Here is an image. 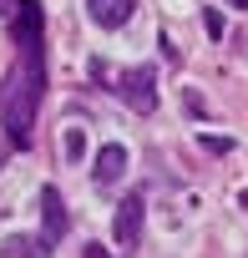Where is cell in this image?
<instances>
[{
    "mask_svg": "<svg viewBox=\"0 0 248 258\" xmlns=\"http://www.w3.org/2000/svg\"><path fill=\"white\" fill-rule=\"evenodd\" d=\"M0 258H51V243L31 238V233H16V238L0 243Z\"/></svg>",
    "mask_w": 248,
    "mask_h": 258,
    "instance_id": "cell-8",
    "label": "cell"
},
{
    "mask_svg": "<svg viewBox=\"0 0 248 258\" xmlns=\"http://www.w3.org/2000/svg\"><path fill=\"white\" fill-rule=\"evenodd\" d=\"M0 167H6V152H0Z\"/></svg>",
    "mask_w": 248,
    "mask_h": 258,
    "instance_id": "cell-12",
    "label": "cell"
},
{
    "mask_svg": "<svg viewBox=\"0 0 248 258\" xmlns=\"http://www.w3.org/2000/svg\"><path fill=\"white\" fill-rule=\"evenodd\" d=\"M46 96V61H16L11 76L0 81V121H6L11 147H31V126H36V106Z\"/></svg>",
    "mask_w": 248,
    "mask_h": 258,
    "instance_id": "cell-1",
    "label": "cell"
},
{
    "mask_svg": "<svg viewBox=\"0 0 248 258\" xmlns=\"http://www.w3.org/2000/svg\"><path fill=\"white\" fill-rule=\"evenodd\" d=\"M121 172H127V147H121V142H106V147L96 152V172H91V177L106 187V182H116Z\"/></svg>",
    "mask_w": 248,
    "mask_h": 258,
    "instance_id": "cell-7",
    "label": "cell"
},
{
    "mask_svg": "<svg viewBox=\"0 0 248 258\" xmlns=\"http://www.w3.org/2000/svg\"><path fill=\"white\" fill-rule=\"evenodd\" d=\"M86 11L101 31H116V26H127L132 11H137V0H86Z\"/></svg>",
    "mask_w": 248,
    "mask_h": 258,
    "instance_id": "cell-5",
    "label": "cell"
},
{
    "mask_svg": "<svg viewBox=\"0 0 248 258\" xmlns=\"http://www.w3.org/2000/svg\"><path fill=\"white\" fill-rule=\"evenodd\" d=\"M142 213H147L142 192H132V198H121V208H116V243H121V248H132V243L142 238Z\"/></svg>",
    "mask_w": 248,
    "mask_h": 258,
    "instance_id": "cell-4",
    "label": "cell"
},
{
    "mask_svg": "<svg viewBox=\"0 0 248 258\" xmlns=\"http://www.w3.org/2000/svg\"><path fill=\"white\" fill-rule=\"evenodd\" d=\"M203 26H208V36L218 41V36H223V11H203Z\"/></svg>",
    "mask_w": 248,
    "mask_h": 258,
    "instance_id": "cell-10",
    "label": "cell"
},
{
    "mask_svg": "<svg viewBox=\"0 0 248 258\" xmlns=\"http://www.w3.org/2000/svg\"><path fill=\"white\" fill-rule=\"evenodd\" d=\"M228 6H243V0H228Z\"/></svg>",
    "mask_w": 248,
    "mask_h": 258,
    "instance_id": "cell-13",
    "label": "cell"
},
{
    "mask_svg": "<svg viewBox=\"0 0 248 258\" xmlns=\"http://www.w3.org/2000/svg\"><path fill=\"white\" fill-rule=\"evenodd\" d=\"M81 152H86V137H81V132H76V126H71V132H66V157L76 162Z\"/></svg>",
    "mask_w": 248,
    "mask_h": 258,
    "instance_id": "cell-9",
    "label": "cell"
},
{
    "mask_svg": "<svg viewBox=\"0 0 248 258\" xmlns=\"http://www.w3.org/2000/svg\"><path fill=\"white\" fill-rule=\"evenodd\" d=\"M41 218H46V243H56V238L71 228V218H66V198H61L56 187H41Z\"/></svg>",
    "mask_w": 248,
    "mask_h": 258,
    "instance_id": "cell-6",
    "label": "cell"
},
{
    "mask_svg": "<svg viewBox=\"0 0 248 258\" xmlns=\"http://www.w3.org/2000/svg\"><path fill=\"white\" fill-rule=\"evenodd\" d=\"M121 101L147 116V111L157 106V71H152V66H132L127 76H121Z\"/></svg>",
    "mask_w": 248,
    "mask_h": 258,
    "instance_id": "cell-3",
    "label": "cell"
},
{
    "mask_svg": "<svg viewBox=\"0 0 248 258\" xmlns=\"http://www.w3.org/2000/svg\"><path fill=\"white\" fill-rule=\"evenodd\" d=\"M11 36H16L21 61H46V11H41V0H21L16 6Z\"/></svg>",
    "mask_w": 248,
    "mask_h": 258,
    "instance_id": "cell-2",
    "label": "cell"
},
{
    "mask_svg": "<svg viewBox=\"0 0 248 258\" xmlns=\"http://www.w3.org/2000/svg\"><path fill=\"white\" fill-rule=\"evenodd\" d=\"M86 258H111V253H106L101 243H91V248H86Z\"/></svg>",
    "mask_w": 248,
    "mask_h": 258,
    "instance_id": "cell-11",
    "label": "cell"
}]
</instances>
